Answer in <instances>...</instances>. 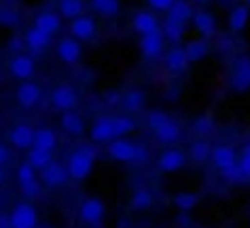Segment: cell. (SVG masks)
Wrapping results in <instances>:
<instances>
[{"label":"cell","mask_w":250,"mask_h":228,"mask_svg":"<svg viewBox=\"0 0 250 228\" xmlns=\"http://www.w3.org/2000/svg\"><path fill=\"white\" fill-rule=\"evenodd\" d=\"M131 131H136V122L129 114H109L95 119V124L90 126V139L95 144H109L114 139L129 136Z\"/></svg>","instance_id":"cell-1"},{"label":"cell","mask_w":250,"mask_h":228,"mask_svg":"<svg viewBox=\"0 0 250 228\" xmlns=\"http://www.w3.org/2000/svg\"><path fill=\"white\" fill-rule=\"evenodd\" d=\"M146 126L153 131L156 141H158V144H166V146H175V144L180 141V136H182V126H180L167 112H163V109L148 112Z\"/></svg>","instance_id":"cell-2"},{"label":"cell","mask_w":250,"mask_h":228,"mask_svg":"<svg viewBox=\"0 0 250 228\" xmlns=\"http://www.w3.org/2000/svg\"><path fill=\"white\" fill-rule=\"evenodd\" d=\"M107 155H109L112 160H117V163H129V165H134V163H144V160L148 158V148L141 146V144L126 141V139L122 136V139H114V141L107 144Z\"/></svg>","instance_id":"cell-3"},{"label":"cell","mask_w":250,"mask_h":228,"mask_svg":"<svg viewBox=\"0 0 250 228\" xmlns=\"http://www.w3.org/2000/svg\"><path fill=\"white\" fill-rule=\"evenodd\" d=\"M95 160H97V151H95L92 146H81V148H76V151L68 155V160H66V167H68L71 180L83 182L85 177L92 172Z\"/></svg>","instance_id":"cell-4"},{"label":"cell","mask_w":250,"mask_h":228,"mask_svg":"<svg viewBox=\"0 0 250 228\" xmlns=\"http://www.w3.org/2000/svg\"><path fill=\"white\" fill-rule=\"evenodd\" d=\"M211 163L216 165V170L221 172V177H224V180L236 182L238 153H236L233 146H229V144H219V146H214V151H211Z\"/></svg>","instance_id":"cell-5"},{"label":"cell","mask_w":250,"mask_h":228,"mask_svg":"<svg viewBox=\"0 0 250 228\" xmlns=\"http://www.w3.org/2000/svg\"><path fill=\"white\" fill-rule=\"evenodd\" d=\"M166 44H167V39H166V34H163V29H156V32H148V34H141L139 37V51L148 61L161 59L167 51Z\"/></svg>","instance_id":"cell-6"},{"label":"cell","mask_w":250,"mask_h":228,"mask_svg":"<svg viewBox=\"0 0 250 228\" xmlns=\"http://www.w3.org/2000/svg\"><path fill=\"white\" fill-rule=\"evenodd\" d=\"M78 102H81V95H78V90H76L71 83H59V85L51 90V107L59 109V112L76 109Z\"/></svg>","instance_id":"cell-7"},{"label":"cell","mask_w":250,"mask_h":228,"mask_svg":"<svg viewBox=\"0 0 250 228\" xmlns=\"http://www.w3.org/2000/svg\"><path fill=\"white\" fill-rule=\"evenodd\" d=\"M104 214H107V207L100 197H87L78 207V219L85 226H100L104 221Z\"/></svg>","instance_id":"cell-8"},{"label":"cell","mask_w":250,"mask_h":228,"mask_svg":"<svg viewBox=\"0 0 250 228\" xmlns=\"http://www.w3.org/2000/svg\"><path fill=\"white\" fill-rule=\"evenodd\" d=\"M10 221H12V228H37L39 226V214H37L34 204L27 199V202H17L12 207Z\"/></svg>","instance_id":"cell-9"},{"label":"cell","mask_w":250,"mask_h":228,"mask_svg":"<svg viewBox=\"0 0 250 228\" xmlns=\"http://www.w3.org/2000/svg\"><path fill=\"white\" fill-rule=\"evenodd\" d=\"M231 90L233 92H248L250 90V56H236L231 66Z\"/></svg>","instance_id":"cell-10"},{"label":"cell","mask_w":250,"mask_h":228,"mask_svg":"<svg viewBox=\"0 0 250 228\" xmlns=\"http://www.w3.org/2000/svg\"><path fill=\"white\" fill-rule=\"evenodd\" d=\"M39 177H42L44 187H49V189H59V187H63V185L71 180L68 167H66L63 163H59V160H51V163L39 172Z\"/></svg>","instance_id":"cell-11"},{"label":"cell","mask_w":250,"mask_h":228,"mask_svg":"<svg viewBox=\"0 0 250 228\" xmlns=\"http://www.w3.org/2000/svg\"><path fill=\"white\" fill-rule=\"evenodd\" d=\"M163 63H166L167 73H172V76H182V73L189 68V63H192V61H189V56H187L185 46L172 44L166 54H163Z\"/></svg>","instance_id":"cell-12"},{"label":"cell","mask_w":250,"mask_h":228,"mask_svg":"<svg viewBox=\"0 0 250 228\" xmlns=\"http://www.w3.org/2000/svg\"><path fill=\"white\" fill-rule=\"evenodd\" d=\"M81 44H83V41H78L76 37H63V39L56 44V56H59V61L66 63V66L78 63V61L83 59V46H81Z\"/></svg>","instance_id":"cell-13"},{"label":"cell","mask_w":250,"mask_h":228,"mask_svg":"<svg viewBox=\"0 0 250 228\" xmlns=\"http://www.w3.org/2000/svg\"><path fill=\"white\" fill-rule=\"evenodd\" d=\"M15 100L22 109H34L42 102V90H39V85H34L29 80H20V85L15 87Z\"/></svg>","instance_id":"cell-14"},{"label":"cell","mask_w":250,"mask_h":228,"mask_svg":"<svg viewBox=\"0 0 250 228\" xmlns=\"http://www.w3.org/2000/svg\"><path fill=\"white\" fill-rule=\"evenodd\" d=\"M192 27L199 37L204 39H214L219 34V24H216V17L209 12V10H194L192 15Z\"/></svg>","instance_id":"cell-15"},{"label":"cell","mask_w":250,"mask_h":228,"mask_svg":"<svg viewBox=\"0 0 250 228\" xmlns=\"http://www.w3.org/2000/svg\"><path fill=\"white\" fill-rule=\"evenodd\" d=\"M68 32H71V37H76L83 44L85 41H92L95 34H97V22L90 15H81V17H76V20L68 22Z\"/></svg>","instance_id":"cell-16"},{"label":"cell","mask_w":250,"mask_h":228,"mask_svg":"<svg viewBox=\"0 0 250 228\" xmlns=\"http://www.w3.org/2000/svg\"><path fill=\"white\" fill-rule=\"evenodd\" d=\"M185 163H187V155L182 148H166L156 158V167L161 172H180L185 167Z\"/></svg>","instance_id":"cell-17"},{"label":"cell","mask_w":250,"mask_h":228,"mask_svg":"<svg viewBox=\"0 0 250 228\" xmlns=\"http://www.w3.org/2000/svg\"><path fill=\"white\" fill-rule=\"evenodd\" d=\"M131 29H134L139 37L161 29V20H158L156 10H136L134 17H131Z\"/></svg>","instance_id":"cell-18"},{"label":"cell","mask_w":250,"mask_h":228,"mask_svg":"<svg viewBox=\"0 0 250 228\" xmlns=\"http://www.w3.org/2000/svg\"><path fill=\"white\" fill-rule=\"evenodd\" d=\"M24 44H27V51H32V54H46V49L51 46V34H46L44 29L32 24L24 32Z\"/></svg>","instance_id":"cell-19"},{"label":"cell","mask_w":250,"mask_h":228,"mask_svg":"<svg viewBox=\"0 0 250 228\" xmlns=\"http://www.w3.org/2000/svg\"><path fill=\"white\" fill-rule=\"evenodd\" d=\"M34 134H37V129L32 124H15L10 129V144L20 151H29L34 146Z\"/></svg>","instance_id":"cell-20"},{"label":"cell","mask_w":250,"mask_h":228,"mask_svg":"<svg viewBox=\"0 0 250 228\" xmlns=\"http://www.w3.org/2000/svg\"><path fill=\"white\" fill-rule=\"evenodd\" d=\"M10 73L17 80H32L34 73H37V63L27 54H15L12 61H10Z\"/></svg>","instance_id":"cell-21"},{"label":"cell","mask_w":250,"mask_h":228,"mask_svg":"<svg viewBox=\"0 0 250 228\" xmlns=\"http://www.w3.org/2000/svg\"><path fill=\"white\" fill-rule=\"evenodd\" d=\"M34 27H39V29H44L46 34H59L61 32V27H63V17H61V12L56 10H42V12H37L34 15Z\"/></svg>","instance_id":"cell-22"},{"label":"cell","mask_w":250,"mask_h":228,"mask_svg":"<svg viewBox=\"0 0 250 228\" xmlns=\"http://www.w3.org/2000/svg\"><path fill=\"white\" fill-rule=\"evenodd\" d=\"M250 22V5H233L229 10V29L231 34H241Z\"/></svg>","instance_id":"cell-23"},{"label":"cell","mask_w":250,"mask_h":228,"mask_svg":"<svg viewBox=\"0 0 250 228\" xmlns=\"http://www.w3.org/2000/svg\"><path fill=\"white\" fill-rule=\"evenodd\" d=\"M153 202H156V197H153V192H151L148 187H144V185H139V187H134V192H131V199H129V207H131L134 211H148V209L153 207Z\"/></svg>","instance_id":"cell-24"},{"label":"cell","mask_w":250,"mask_h":228,"mask_svg":"<svg viewBox=\"0 0 250 228\" xmlns=\"http://www.w3.org/2000/svg\"><path fill=\"white\" fill-rule=\"evenodd\" d=\"M61 129L68 134V136H83L85 134V122L83 117L76 112V109H68V112H61Z\"/></svg>","instance_id":"cell-25"},{"label":"cell","mask_w":250,"mask_h":228,"mask_svg":"<svg viewBox=\"0 0 250 228\" xmlns=\"http://www.w3.org/2000/svg\"><path fill=\"white\" fill-rule=\"evenodd\" d=\"M92 12L100 15L102 20H114L122 10V0H87Z\"/></svg>","instance_id":"cell-26"},{"label":"cell","mask_w":250,"mask_h":228,"mask_svg":"<svg viewBox=\"0 0 250 228\" xmlns=\"http://www.w3.org/2000/svg\"><path fill=\"white\" fill-rule=\"evenodd\" d=\"M185 51H187V56H189L192 63H199V61H204L209 56V39H204V37L189 39L185 44Z\"/></svg>","instance_id":"cell-27"},{"label":"cell","mask_w":250,"mask_h":228,"mask_svg":"<svg viewBox=\"0 0 250 228\" xmlns=\"http://www.w3.org/2000/svg\"><path fill=\"white\" fill-rule=\"evenodd\" d=\"M85 0H59L56 2V10L61 12V17L63 20H76V17H81V15H85Z\"/></svg>","instance_id":"cell-28"},{"label":"cell","mask_w":250,"mask_h":228,"mask_svg":"<svg viewBox=\"0 0 250 228\" xmlns=\"http://www.w3.org/2000/svg\"><path fill=\"white\" fill-rule=\"evenodd\" d=\"M56 146H59V136H56V131H54V129H49V126L37 129V134H34V148L56 151Z\"/></svg>","instance_id":"cell-29"},{"label":"cell","mask_w":250,"mask_h":228,"mask_svg":"<svg viewBox=\"0 0 250 228\" xmlns=\"http://www.w3.org/2000/svg\"><path fill=\"white\" fill-rule=\"evenodd\" d=\"M185 27L187 24H182V22H177V20H172V17H167L161 22V29H163V34H166V39L170 44H180L182 41V37H185Z\"/></svg>","instance_id":"cell-30"},{"label":"cell","mask_w":250,"mask_h":228,"mask_svg":"<svg viewBox=\"0 0 250 228\" xmlns=\"http://www.w3.org/2000/svg\"><path fill=\"white\" fill-rule=\"evenodd\" d=\"M166 15L167 17H172V20H177V22H182V24H192V15H194V10H192V5H189L187 0H175V5L167 10Z\"/></svg>","instance_id":"cell-31"},{"label":"cell","mask_w":250,"mask_h":228,"mask_svg":"<svg viewBox=\"0 0 250 228\" xmlns=\"http://www.w3.org/2000/svg\"><path fill=\"white\" fill-rule=\"evenodd\" d=\"M144 102H146V95L141 90H126L122 95V107L126 112H141L144 109Z\"/></svg>","instance_id":"cell-32"},{"label":"cell","mask_w":250,"mask_h":228,"mask_svg":"<svg viewBox=\"0 0 250 228\" xmlns=\"http://www.w3.org/2000/svg\"><path fill=\"white\" fill-rule=\"evenodd\" d=\"M236 182H250V141L241 148L238 165H236Z\"/></svg>","instance_id":"cell-33"},{"label":"cell","mask_w":250,"mask_h":228,"mask_svg":"<svg viewBox=\"0 0 250 228\" xmlns=\"http://www.w3.org/2000/svg\"><path fill=\"white\" fill-rule=\"evenodd\" d=\"M24 160H29V163L42 172V170L54 160V151H44V148H34V146H32V148L27 151V158H24Z\"/></svg>","instance_id":"cell-34"},{"label":"cell","mask_w":250,"mask_h":228,"mask_svg":"<svg viewBox=\"0 0 250 228\" xmlns=\"http://www.w3.org/2000/svg\"><path fill=\"white\" fill-rule=\"evenodd\" d=\"M172 204L180 209V211H192L197 204H199V194L197 192H180L172 197Z\"/></svg>","instance_id":"cell-35"},{"label":"cell","mask_w":250,"mask_h":228,"mask_svg":"<svg viewBox=\"0 0 250 228\" xmlns=\"http://www.w3.org/2000/svg\"><path fill=\"white\" fill-rule=\"evenodd\" d=\"M211 146L204 141V139H199V141H194L192 146H189V155H192V160H197V163H204L207 158H211Z\"/></svg>","instance_id":"cell-36"},{"label":"cell","mask_w":250,"mask_h":228,"mask_svg":"<svg viewBox=\"0 0 250 228\" xmlns=\"http://www.w3.org/2000/svg\"><path fill=\"white\" fill-rule=\"evenodd\" d=\"M37 177H39V170H37L29 160H24V163L17 167V185H24V182L37 180Z\"/></svg>","instance_id":"cell-37"},{"label":"cell","mask_w":250,"mask_h":228,"mask_svg":"<svg viewBox=\"0 0 250 228\" xmlns=\"http://www.w3.org/2000/svg\"><path fill=\"white\" fill-rule=\"evenodd\" d=\"M42 187H44V182H42V177H37V180H29V182L20 185V192H22L24 199H37L42 194Z\"/></svg>","instance_id":"cell-38"},{"label":"cell","mask_w":250,"mask_h":228,"mask_svg":"<svg viewBox=\"0 0 250 228\" xmlns=\"http://www.w3.org/2000/svg\"><path fill=\"white\" fill-rule=\"evenodd\" d=\"M172 5H175V0H148V7L156 12H167Z\"/></svg>","instance_id":"cell-39"},{"label":"cell","mask_w":250,"mask_h":228,"mask_svg":"<svg viewBox=\"0 0 250 228\" xmlns=\"http://www.w3.org/2000/svg\"><path fill=\"white\" fill-rule=\"evenodd\" d=\"M27 49V44H24V37H12L10 39V51H17V54H22Z\"/></svg>","instance_id":"cell-40"},{"label":"cell","mask_w":250,"mask_h":228,"mask_svg":"<svg viewBox=\"0 0 250 228\" xmlns=\"http://www.w3.org/2000/svg\"><path fill=\"white\" fill-rule=\"evenodd\" d=\"M194 131H202V134L211 131V119H209V117H202V119H197V122H194Z\"/></svg>","instance_id":"cell-41"},{"label":"cell","mask_w":250,"mask_h":228,"mask_svg":"<svg viewBox=\"0 0 250 228\" xmlns=\"http://www.w3.org/2000/svg\"><path fill=\"white\" fill-rule=\"evenodd\" d=\"M216 46H219V51H231L233 49V41H231V37H219Z\"/></svg>","instance_id":"cell-42"},{"label":"cell","mask_w":250,"mask_h":228,"mask_svg":"<svg viewBox=\"0 0 250 228\" xmlns=\"http://www.w3.org/2000/svg\"><path fill=\"white\" fill-rule=\"evenodd\" d=\"M175 224H177V228H189L192 219L187 216V211H180V214H177V221H175Z\"/></svg>","instance_id":"cell-43"},{"label":"cell","mask_w":250,"mask_h":228,"mask_svg":"<svg viewBox=\"0 0 250 228\" xmlns=\"http://www.w3.org/2000/svg\"><path fill=\"white\" fill-rule=\"evenodd\" d=\"M104 102L107 104H122V92H107L104 95Z\"/></svg>","instance_id":"cell-44"},{"label":"cell","mask_w":250,"mask_h":228,"mask_svg":"<svg viewBox=\"0 0 250 228\" xmlns=\"http://www.w3.org/2000/svg\"><path fill=\"white\" fill-rule=\"evenodd\" d=\"M10 160V151L5 148V144H0V165H5Z\"/></svg>","instance_id":"cell-45"},{"label":"cell","mask_w":250,"mask_h":228,"mask_svg":"<svg viewBox=\"0 0 250 228\" xmlns=\"http://www.w3.org/2000/svg\"><path fill=\"white\" fill-rule=\"evenodd\" d=\"M0 228H12V221H10V214H0Z\"/></svg>","instance_id":"cell-46"},{"label":"cell","mask_w":250,"mask_h":228,"mask_svg":"<svg viewBox=\"0 0 250 228\" xmlns=\"http://www.w3.org/2000/svg\"><path fill=\"white\" fill-rule=\"evenodd\" d=\"M219 2H221L224 7H229V10H231L233 5H238V0H219Z\"/></svg>","instance_id":"cell-47"},{"label":"cell","mask_w":250,"mask_h":228,"mask_svg":"<svg viewBox=\"0 0 250 228\" xmlns=\"http://www.w3.org/2000/svg\"><path fill=\"white\" fill-rule=\"evenodd\" d=\"M2 180H5V170H2V165H0V185H2Z\"/></svg>","instance_id":"cell-48"},{"label":"cell","mask_w":250,"mask_h":228,"mask_svg":"<svg viewBox=\"0 0 250 228\" xmlns=\"http://www.w3.org/2000/svg\"><path fill=\"white\" fill-rule=\"evenodd\" d=\"M192 2H199V5H207L209 0H192Z\"/></svg>","instance_id":"cell-49"},{"label":"cell","mask_w":250,"mask_h":228,"mask_svg":"<svg viewBox=\"0 0 250 228\" xmlns=\"http://www.w3.org/2000/svg\"><path fill=\"white\" fill-rule=\"evenodd\" d=\"M246 2H248V5H250V0H246Z\"/></svg>","instance_id":"cell-50"}]
</instances>
